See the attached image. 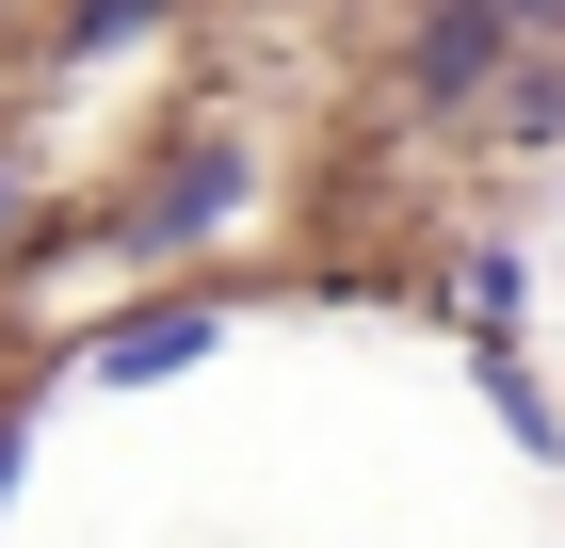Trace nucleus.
<instances>
[{
    "label": "nucleus",
    "mask_w": 565,
    "mask_h": 548,
    "mask_svg": "<svg viewBox=\"0 0 565 548\" xmlns=\"http://www.w3.org/2000/svg\"><path fill=\"white\" fill-rule=\"evenodd\" d=\"M518 307H533V258H518V243H469V275H452V323H469V339H518Z\"/></svg>",
    "instance_id": "6"
},
{
    "label": "nucleus",
    "mask_w": 565,
    "mask_h": 548,
    "mask_svg": "<svg viewBox=\"0 0 565 548\" xmlns=\"http://www.w3.org/2000/svg\"><path fill=\"white\" fill-rule=\"evenodd\" d=\"M501 65H518V17H501V0H420V33H404V114H469V97H501Z\"/></svg>",
    "instance_id": "2"
},
{
    "label": "nucleus",
    "mask_w": 565,
    "mask_h": 548,
    "mask_svg": "<svg viewBox=\"0 0 565 548\" xmlns=\"http://www.w3.org/2000/svg\"><path fill=\"white\" fill-rule=\"evenodd\" d=\"M469 372H484V404H501V436H518L533 468H565V404L518 372V339H469Z\"/></svg>",
    "instance_id": "4"
},
{
    "label": "nucleus",
    "mask_w": 565,
    "mask_h": 548,
    "mask_svg": "<svg viewBox=\"0 0 565 548\" xmlns=\"http://www.w3.org/2000/svg\"><path fill=\"white\" fill-rule=\"evenodd\" d=\"M211 339H226V291H146L130 323L82 339V372H97V387H162V372H194Z\"/></svg>",
    "instance_id": "3"
},
{
    "label": "nucleus",
    "mask_w": 565,
    "mask_h": 548,
    "mask_svg": "<svg viewBox=\"0 0 565 548\" xmlns=\"http://www.w3.org/2000/svg\"><path fill=\"white\" fill-rule=\"evenodd\" d=\"M501 129H518V146H550V129H565V65H533V82H501Z\"/></svg>",
    "instance_id": "7"
},
{
    "label": "nucleus",
    "mask_w": 565,
    "mask_h": 548,
    "mask_svg": "<svg viewBox=\"0 0 565 548\" xmlns=\"http://www.w3.org/2000/svg\"><path fill=\"white\" fill-rule=\"evenodd\" d=\"M178 33V0H65V33H49V65H114V49Z\"/></svg>",
    "instance_id": "5"
},
{
    "label": "nucleus",
    "mask_w": 565,
    "mask_h": 548,
    "mask_svg": "<svg viewBox=\"0 0 565 548\" xmlns=\"http://www.w3.org/2000/svg\"><path fill=\"white\" fill-rule=\"evenodd\" d=\"M33 243V178H17V146H0V258Z\"/></svg>",
    "instance_id": "8"
},
{
    "label": "nucleus",
    "mask_w": 565,
    "mask_h": 548,
    "mask_svg": "<svg viewBox=\"0 0 565 548\" xmlns=\"http://www.w3.org/2000/svg\"><path fill=\"white\" fill-rule=\"evenodd\" d=\"M501 17H518V49H550V33H565V0H501Z\"/></svg>",
    "instance_id": "9"
},
{
    "label": "nucleus",
    "mask_w": 565,
    "mask_h": 548,
    "mask_svg": "<svg viewBox=\"0 0 565 548\" xmlns=\"http://www.w3.org/2000/svg\"><path fill=\"white\" fill-rule=\"evenodd\" d=\"M243 211H259V146H243V129H194V146H162V162L130 178V211H97V243L114 258H194Z\"/></svg>",
    "instance_id": "1"
},
{
    "label": "nucleus",
    "mask_w": 565,
    "mask_h": 548,
    "mask_svg": "<svg viewBox=\"0 0 565 548\" xmlns=\"http://www.w3.org/2000/svg\"><path fill=\"white\" fill-rule=\"evenodd\" d=\"M17 452H33V420H17V404H0V501H17Z\"/></svg>",
    "instance_id": "10"
}]
</instances>
